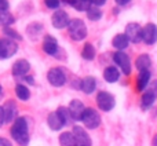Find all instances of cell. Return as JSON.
<instances>
[{
	"label": "cell",
	"mask_w": 157,
	"mask_h": 146,
	"mask_svg": "<svg viewBox=\"0 0 157 146\" xmlns=\"http://www.w3.org/2000/svg\"><path fill=\"white\" fill-rule=\"evenodd\" d=\"M77 11H87L90 7H91V2L90 0H76L73 6Z\"/></svg>",
	"instance_id": "31"
},
{
	"label": "cell",
	"mask_w": 157,
	"mask_h": 146,
	"mask_svg": "<svg viewBox=\"0 0 157 146\" xmlns=\"http://www.w3.org/2000/svg\"><path fill=\"white\" fill-rule=\"evenodd\" d=\"M47 124H48V127L51 128L52 131H59L61 128L63 127V121L61 120V117L58 116L57 112H52V113L48 114V117H47Z\"/></svg>",
	"instance_id": "19"
},
{
	"label": "cell",
	"mask_w": 157,
	"mask_h": 146,
	"mask_svg": "<svg viewBox=\"0 0 157 146\" xmlns=\"http://www.w3.org/2000/svg\"><path fill=\"white\" fill-rule=\"evenodd\" d=\"M8 8V0H0V10H7Z\"/></svg>",
	"instance_id": "35"
},
{
	"label": "cell",
	"mask_w": 157,
	"mask_h": 146,
	"mask_svg": "<svg viewBox=\"0 0 157 146\" xmlns=\"http://www.w3.org/2000/svg\"><path fill=\"white\" fill-rule=\"evenodd\" d=\"M3 113H4V123H14L18 114V108L14 101H7L3 106Z\"/></svg>",
	"instance_id": "14"
},
{
	"label": "cell",
	"mask_w": 157,
	"mask_h": 146,
	"mask_svg": "<svg viewBox=\"0 0 157 146\" xmlns=\"http://www.w3.org/2000/svg\"><path fill=\"white\" fill-rule=\"evenodd\" d=\"M69 22H71L69 15L63 10H57L51 17V24H52V26L57 28V29H63V28H66L69 25Z\"/></svg>",
	"instance_id": "11"
},
{
	"label": "cell",
	"mask_w": 157,
	"mask_h": 146,
	"mask_svg": "<svg viewBox=\"0 0 157 146\" xmlns=\"http://www.w3.org/2000/svg\"><path fill=\"white\" fill-rule=\"evenodd\" d=\"M63 3H66V4H69V6H72V7H73L75 3H76V0H63Z\"/></svg>",
	"instance_id": "39"
},
{
	"label": "cell",
	"mask_w": 157,
	"mask_h": 146,
	"mask_svg": "<svg viewBox=\"0 0 157 146\" xmlns=\"http://www.w3.org/2000/svg\"><path fill=\"white\" fill-rule=\"evenodd\" d=\"M29 71H30V63L26 60L15 61L13 65V69H11L13 76H15V77H24V76H26V73Z\"/></svg>",
	"instance_id": "15"
},
{
	"label": "cell",
	"mask_w": 157,
	"mask_h": 146,
	"mask_svg": "<svg viewBox=\"0 0 157 146\" xmlns=\"http://www.w3.org/2000/svg\"><path fill=\"white\" fill-rule=\"evenodd\" d=\"M81 57L86 61H92L95 58V48L91 43H86L83 47V51H81Z\"/></svg>",
	"instance_id": "26"
},
{
	"label": "cell",
	"mask_w": 157,
	"mask_h": 146,
	"mask_svg": "<svg viewBox=\"0 0 157 146\" xmlns=\"http://www.w3.org/2000/svg\"><path fill=\"white\" fill-rule=\"evenodd\" d=\"M81 121H83L86 128H88V130H95V128H98L101 124V116L95 109L86 108L83 116H81Z\"/></svg>",
	"instance_id": "4"
},
{
	"label": "cell",
	"mask_w": 157,
	"mask_h": 146,
	"mask_svg": "<svg viewBox=\"0 0 157 146\" xmlns=\"http://www.w3.org/2000/svg\"><path fill=\"white\" fill-rule=\"evenodd\" d=\"M47 80L54 87H62L66 83V75L61 68H51L47 73Z\"/></svg>",
	"instance_id": "7"
},
{
	"label": "cell",
	"mask_w": 157,
	"mask_h": 146,
	"mask_svg": "<svg viewBox=\"0 0 157 146\" xmlns=\"http://www.w3.org/2000/svg\"><path fill=\"white\" fill-rule=\"evenodd\" d=\"M0 146H13V144H11L8 139L3 138V136H0Z\"/></svg>",
	"instance_id": "34"
},
{
	"label": "cell",
	"mask_w": 157,
	"mask_h": 146,
	"mask_svg": "<svg viewBox=\"0 0 157 146\" xmlns=\"http://www.w3.org/2000/svg\"><path fill=\"white\" fill-rule=\"evenodd\" d=\"M18 51V44L11 39H0V60H8Z\"/></svg>",
	"instance_id": "6"
},
{
	"label": "cell",
	"mask_w": 157,
	"mask_h": 146,
	"mask_svg": "<svg viewBox=\"0 0 157 146\" xmlns=\"http://www.w3.org/2000/svg\"><path fill=\"white\" fill-rule=\"evenodd\" d=\"M125 36L131 43H139L142 40V26L136 22H130L125 26Z\"/></svg>",
	"instance_id": "9"
},
{
	"label": "cell",
	"mask_w": 157,
	"mask_h": 146,
	"mask_svg": "<svg viewBox=\"0 0 157 146\" xmlns=\"http://www.w3.org/2000/svg\"><path fill=\"white\" fill-rule=\"evenodd\" d=\"M150 65H152V60L147 54H141L135 61V66L139 72L142 71H149Z\"/></svg>",
	"instance_id": "22"
},
{
	"label": "cell",
	"mask_w": 157,
	"mask_h": 146,
	"mask_svg": "<svg viewBox=\"0 0 157 146\" xmlns=\"http://www.w3.org/2000/svg\"><path fill=\"white\" fill-rule=\"evenodd\" d=\"M113 61L124 75H130L131 73V60L125 52L123 51H116L113 54Z\"/></svg>",
	"instance_id": "8"
},
{
	"label": "cell",
	"mask_w": 157,
	"mask_h": 146,
	"mask_svg": "<svg viewBox=\"0 0 157 146\" xmlns=\"http://www.w3.org/2000/svg\"><path fill=\"white\" fill-rule=\"evenodd\" d=\"M156 99H157V80H153L146 87V91L142 94V99H141L142 109L147 110L149 108H152V105L155 103Z\"/></svg>",
	"instance_id": "3"
},
{
	"label": "cell",
	"mask_w": 157,
	"mask_h": 146,
	"mask_svg": "<svg viewBox=\"0 0 157 146\" xmlns=\"http://www.w3.org/2000/svg\"><path fill=\"white\" fill-rule=\"evenodd\" d=\"M3 33L7 36V39H11V40H13V39H14V40H22V36L18 35V32H17V30H14V29H11L10 26L4 28V29H3Z\"/></svg>",
	"instance_id": "30"
},
{
	"label": "cell",
	"mask_w": 157,
	"mask_h": 146,
	"mask_svg": "<svg viewBox=\"0 0 157 146\" xmlns=\"http://www.w3.org/2000/svg\"><path fill=\"white\" fill-rule=\"evenodd\" d=\"M26 30H28V33H29L30 39H36L41 33V30H43V26H41V24H39V22H32V24L28 26Z\"/></svg>",
	"instance_id": "28"
},
{
	"label": "cell",
	"mask_w": 157,
	"mask_h": 146,
	"mask_svg": "<svg viewBox=\"0 0 157 146\" xmlns=\"http://www.w3.org/2000/svg\"><path fill=\"white\" fill-rule=\"evenodd\" d=\"M14 22H15V18H14V15L10 11L0 10V25H2V26L7 28V26H10V25H13Z\"/></svg>",
	"instance_id": "23"
},
{
	"label": "cell",
	"mask_w": 157,
	"mask_h": 146,
	"mask_svg": "<svg viewBox=\"0 0 157 146\" xmlns=\"http://www.w3.org/2000/svg\"><path fill=\"white\" fill-rule=\"evenodd\" d=\"M152 146H157V134L153 136V141H152Z\"/></svg>",
	"instance_id": "40"
},
{
	"label": "cell",
	"mask_w": 157,
	"mask_h": 146,
	"mask_svg": "<svg viewBox=\"0 0 157 146\" xmlns=\"http://www.w3.org/2000/svg\"><path fill=\"white\" fill-rule=\"evenodd\" d=\"M142 40L147 44V46H152L157 41V26L152 22L146 24L142 28Z\"/></svg>",
	"instance_id": "10"
},
{
	"label": "cell",
	"mask_w": 157,
	"mask_h": 146,
	"mask_svg": "<svg viewBox=\"0 0 157 146\" xmlns=\"http://www.w3.org/2000/svg\"><path fill=\"white\" fill-rule=\"evenodd\" d=\"M128 44H130V40L127 39V36H125L124 33H119V35H116L113 37V40H112V46H113L114 48H117L119 51L125 50L128 47Z\"/></svg>",
	"instance_id": "20"
},
{
	"label": "cell",
	"mask_w": 157,
	"mask_h": 146,
	"mask_svg": "<svg viewBox=\"0 0 157 146\" xmlns=\"http://www.w3.org/2000/svg\"><path fill=\"white\" fill-rule=\"evenodd\" d=\"M150 83V72L149 71H142L139 72L138 77H136V91H144Z\"/></svg>",
	"instance_id": "18"
},
{
	"label": "cell",
	"mask_w": 157,
	"mask_h": 146,
	"mask_svg": "<svg viewBox=\"0 0 157 146\" xmlns=\"http://www.w3.org/2000/svg\"><path fill=\"white\" fill-rule=\"evenodd\" d=\"M91 2V6H95V7H99V6H103L106 3V0H90Z\"/></svg>",
	"instance_id": "33"
},
{
	"label": "cell",
	"mask_w": 157,
	"mask_h": 146,
	"mask_svg": "<svg viewBox=\"0 0 157 146\" xmlns=\"http://www.w3.org/2000/svg\"><path fill=\"white\" fill-rule=\"evenodd\" d=\"M59 3L61 0H44V4L48 8H51V10H55V8L59 7Z\"/></svg>",
	"instance_id": "32"
},
{
	"label": "cell",
	"mask_w": 157,
	"mask_h": 146,
	"mask_svg": "<svg viewBox=\"0 0 157 146\" xmlns=\"http://www.w3.org/2000/svg\"><path fill=\"white\" fill-rule=\"evenodd\" d=\"M68 29H69L71 37L76 41L84 40V39L87 37V26H86V24L78 18L71 19V22H69V25H68Z\"/></svg>",
	"instance_id": "2"
},
{
	"label": "cell",
	"mask_w": 157,
	"mask_h": 146,
	"mask_svg": "<svg viewBox=\"0 0 157 146\" xmlns=\"http://www.w3.org/2000/svg\"><path fill=\"white\" fill-rule=\"evenodd\" d=\"M103 79H105L108 83H116L120 79V71L116 66H108L103 72Z\"/></svg>",
	"instance_id": "21"
},
{
	"label": "cell",
	"mask_w": 157,
	"mask_h": 146,
	"mask_svg": "<svg viewBox=\"0 0 157 146\" xmlns=\"http://www.w3.org/2000/svg\"><path fill=\"white\" fill-rule=\"evenodd\" d=\"M0 94H2V86H0Z\"/></svg>",
	"instance_id": "41"
},
{
	"label": "cell",
	"mask_w": 157,
	"mask_h": 146,
	"mask_svg": "<svg viewBox=\"0 0 157 146\" xmlns=\"http://www.w3.org/2000/svg\"><path fill=\"white\" fill-rule=\"evenodd\" d=\"M97 105L101 110L103 112H110L116 105V99L108 91H99L97 95Z\"/></svg>",
	"instance_id": "5"
},
{
	"label": "cell",
	"mask_w": 157,
	"mask_h": 146,
	"mask_svg": "<svg viewBox=\"0 0 157 146\" xmlns=\"http://www.w3.org/2000/svg\"><path fill=\"white\" fill-rule=\"evenodd\" d=\"M72 134H73L75 139H76L77 146H91V138H90V135L87 134V131L83 127L75 125Z\"/></svg>",
	"instance_id": "12"
},
{
	"label": "cell",
	"mask_w": 157,
	"mask_h": 146,
	"mask_svg": "<svg viewBox=\"0 0 157 146\" xmlns=\"http://www.w3.org/2000/svg\"><path fill=\"white\" fill-rule=\"evenodd\" d=\"M22 79H24V80L26 81V83H29V84H35V80H33L32 76H24Z\"/></svg>",
	"instance_id": "37"
},
{
	"label": "cell",
	"mask_w": 157,
	"mask_h": 146,
	"mask_svg": "<svg viewBox=\"0 0 157 146\" xmlns=\"http://www.w3.org/2000/svg\"><path fill=\"white\" fill-rule=\"evenodd\" d=\"M13 139L21 146H28L29 144V128L25 117H17L10 130Z\"/></svg>",
	"instance_id": "1"
},
{
	"label": "cell",
	"mask_w": 157,
	"mask_h": 146,
	"mask_svg": "<svg viewBox=\"0 0 157 146\" xmlns=\"http://www.w3.org/2000/svg\"><path fill=\"white\" fill-rule=\"evenodd\" d=\"M59 145L61 146H77L76 145V139H75L73 134L71 131L62 133L59 135Z\"/></svg>",
	"instance_id": "24"
},
{
	"label": "cell",
	"mask_w": 157,
	"mask_h": 146,
	"mask_svg": "<svg viewBox=\"0 0 157 146\" xmlns=\"http://www.w3.org/2000/svg\"><path fill=\"white\" fill-rule=\"evenodd\" d=\"M4 124V113H3V106H0V127Z\"/></svg>",
	"instance_id": "36"
},
{
	"label": "cell",
	"mask_w": 157,
	"mask_h": 146,
	"mask_svg": "<svg viewBox=\"0 0 157 146\" xmlns=\"http://www.w3.org/2000/svg\"><path fill=\"white\" fill-rule=\"evenodd\" d=\"M15 95L18 99L28 101L30 98V91L26 86H24V84H17L15 86Z\"/></svg>",
	"instance_id": "25"
},
{
	"label": "cell",
	"mask_w": 157,
	"mask_h": 146,
	"mask_svg": "<svg viewBox=\"0 0 157 146\" xmlns=\"http://www.w3.org/2000/svg\"><path fill=\"white\" fill-rule=\"evenodd\" d=\"M43 50L46 54L48 55H55L58 51V41L54 36L47 35L43 40Z\"/></svg>",
	"instance_id": "16"
},
{
	"label": "cell",
	"mask_w": 157,
	"mask_h": 146,
	"mask_svg": "<svg viewBox=\"0 0 157 146\" xmlns=\"http://www.w3.org/2000/svg\"><path fill=\"white\" fill-rule=\"evenodd\" d=\"M86 13H87V17H88L90 21H99V19L102 18V11L99 10V7H95V6H91Z\"/></svg>",
	"instance_id": "27"
},
{
	"label": "cell",
	"mask_w": 157,
	"mask_h": 146,
	"mask_svg": "<svg viewBox=\"0 0 157 146\" xmlns=\"http://www.w3.org/2000/svg\"><path fill=\"white\" fill-rule=\"evenodd\" d=\"M68 110H69V114H71V119L78 121V120H81V116H83L84 110H86V106H84V103L81 101L73 99L69 103Z\"/></svg>",
	"instance_id": "13"
},
{
	"label": "cell",
	"mask_w": 157,
	"mask_h": 146,
	"mask_svg": "<svg viewBox=\"0 0 157 146\" xmlns=\"http://www.w3.org/2000/svg\"><path fill=\"white\" fill-rule=\"evenodd\" d=\"M97 88V80L92 76H87L83 80H80V90L84 94H92Z\"/></svg>",
	"instance_id": "17"
},
{
	"label": "cell",
	"mask_w": 157,
	"mask_h": 146,
	"mask_svg": "<svg viewBox=\"0 0 157 146\" xmlns=\"http://www.w3.org/2000/svg\"><path fill=\"white\" fill-rule=\"evenodd\" d=\"M57 113H58V116L61 117V120L63 121V124H69V121H71V114H69V110H68V108H63V106H59V108L57 109Z\"/></svg>",
	"instance_id": "29"
},
{
	"label": "cell",
	"mask_w": 157,
	"mask_h": 146,
	"mask_svg": "<svg viewBox=\"0 0 157 146\" xmlns=\"http://www.w3.org/2000/svg\"><path fill=\"white\" fill-rule=\"evenodd\" d=\"M114 2H116L119 6H125V4H128L131 0H114Z\"/></svg>",
	"instance_id": "38"
}]
</instances>
